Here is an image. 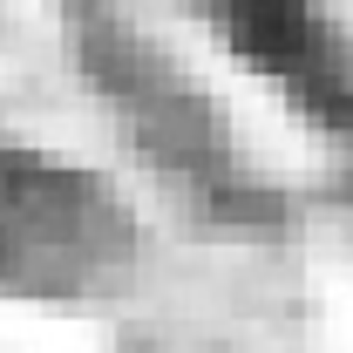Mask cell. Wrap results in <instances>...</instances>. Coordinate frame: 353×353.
I'll return each instance as SVG.
<instances>
[{"label": "cell", "mask_w": 353, "mask_h": 353, "mask_svg": "<svg viewBox=\"0 0 353 353\" xmlns=\"http://www.w3.org/2000/svg\"><path fill=\"white\" fill-rule=\"evenodd\" d=\"M136 272V218L95 170L0 143V292L102 299Z\"/></svg>", "instance_id": "6da1fadb"}, {"label": "cell", "mask_w": 353, "mask_h": 353, "mask_svg": "<svg viewBox=\"0 0 353 353\" xmlns=\"http://www.w3.org/2000/svg\"><path fill=\"white\" fill-rule=\"evenodd\" d=\"M82 61L95 75V88L116 102V116L143 136L150 157H163L170 170H183L204 190H224L231 204H238V190H252L231 136L218 130V109L183 82L136 28H123L109 7H82Z\"/></svg>", "instance_id": "7a4b0ae2"}, {"label": "cell", "mask_w": 353, "mask_h": 353, "mask_svg": "<svg viewBox=\"0 0 353 353\" xmlns=\"http://www.w3.org/2000/svg\"><path fill=\"white\" fill-rule=\"evenodd\" d=\"M245 75H259L312 130L353 136V34L319 0H190Z\"/></svg>", "instance_id": "3957f363"}]
</instances>
